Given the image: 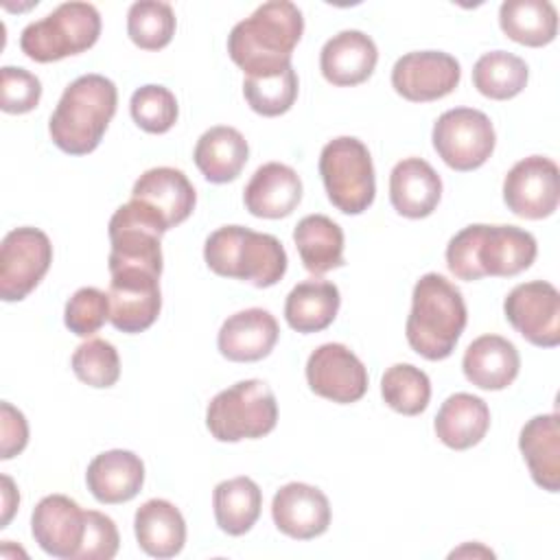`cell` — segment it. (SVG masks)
I'll list each match as a JSON object with an SVG mask.
<instances>
[{
	"label": "cell",
	"mask_w": 560,
	"mask_h": 560,
	"mask_svg": "<svg viewBox=\"0 0 560 560\" xmlns=\"http://www.w3.org/2000/svg\"><path fill=\"white\" fill-rule=\"evenodd\" d=\"M302 33L304 18L298 4L271 0L234 24L228 35V55L247 77L276 74L291 66Z\"/></svg>",
	"instance_id": "cell-1"
},
{
	"label": "cell",
	"mask_w": 560,
	"mask_h": 560,
	"mask_svg": "<svg viewBox=\"0 0 560 560\" xmlns=\"http://www.w3.org/2000/svg\"><path fill=\"white\" fill-rule=\"evenodd\" d=\"M536 238L516 225L472 223L459 230L446 245V267L459 280L510 278L536 258Z\"/></svg>",
	"instance_id": "cell-2"
},
{
	"label": "cell",
	"mask_w": 560,
	"mask_h": 560,
	"mask_svg": "<svg viewBox=\"0 0 560 560\" xmlns=\"http://www.w3.org/2000/svg\"><path fill=\"white\" fill-rule=\"evenodd\" d=\"M118 90L103 74H83L61 94L48 120V131L57 149L68 155L92 153L116 114Z\"/></svg>",
	"instance_id": "cell-3"
},
{
	"label": "cell",
	"mask_w": 560,
	"mask_h": 560,
	"mask_svg": "<svg viewBox=\"0 0 560 560\" xmlns=\"http://www.w3.org/2000/svg\"><path fill=\"white\" fill-rule=\"evenodd\" d=\"M466 302L462 291L440 273H424L411 293V311L405 335L420 357L442 361L453 354L466 328Z\"/></svg>",
	"instance_id": "cell-4"
},
{
	"label": "cell",
	"mask_w": 560,
	"mask_h": 560,
	"mask_svg": "<svg viewBox=\"0 0 560 560\" xmlns=\"http://www.w3.org/2000/svg\"><path fill=\"white\" fill-rule=\"evenodd\" d=\"M206 265L223 278L249 282L258 289L273 287L287 273V252L273 234L243 225L214 230L203 245Z\"/></svg>",
	"instance_id": "cell-5"
},
{
	"label": "cell",
	"mask_w": 560,
	"mask_h": 560,
	"mask_svg": "<svg viewBox=\"0 0 560 560\" xmlns=\"http://www.w3.org/2000/svg\"><path fill=\"white\" fill-rule=\"evenodd\" d=\"M278 402L260 378H247L221 389L206 409V427L219 442L256 440L276 429Z\"/></svg>",
	"instance_id": "cell-6"
},
{
	"label": "cell",
	"mask_w": 560,
	"mask_h": 560,
	"mask_svg": "<svg viewBox=\"0 0 560 560\" xmlns=\"http://www.w3.org/2000/svg\"><path fill=\"white\" fill-rule=\"evenodd\" d=\"M98 35L101 13L94 4L63 2L44 20L24 26L20 48L28 59L50 63L92 48Z\"/></svg>",
	"instance_id": "cell-7"
},
{
	"label": "cell",
	"mask_w": 560,
	"mask_h": 560,
	"mask_svg": "<svg viewBox=\"0 0 560 560\" xmlns=\"http://www.w3.org/2000/svg\"><path fill=\"white\" fill-rule=\"evenodd\" d=\"M319 175L330 203L343 214L365 212L376 195L374 164L368 147L354 136H339L319 153Z\"/></svg>",
	"instance_id": "cell-8"
},
{
	"label": "cell",
	"mask_w": 560,
	"mask_h": 560,
	"mask_svg": "<svg viewBox=\"0 0 560 560\" xmlns=\"http://www.w3.org/2000/svg\"><path fill=\"white\" fill-rule=\"evenodd\" d=\"M168 232L164 219L144 201L122 203L109 219V273L125 267H140L162 273V234Z\"/></svg>",
	"instance_id": "cell-9"
},
{
	"label": "cell",
	"mask_w": 560,
	"mask_h": 560,
	"mask_svg": "<svg viewBox=\"0 0 560 560\" xmlns=\"http://www.w3.org/2000/svg\"><path fill=\"white\" fill-rule=\"evenodd\" d=\"M433 149L446 166L466 173L486 164L497 144L492 120L472 107L446 109L431 131Z\"/></svg>",
	"instance_id": "cell-10"
},
{
	"label": "cell",
	"mask_w": 560,
	"mask_h": 560,
	"mask_svg": "<svg viewBox=\"0 0 560 560\" xmlns=\"http://www.w3.org/2000/svg\"><path fill=\"white\" fill-rule=\"evenodd\" d=\"M52 262V243L39 228L22 225L4 234L0 245V298L24 300L46 276Z\"/></svg>",
	"instance_id": "cell-11"
},
{
	"label": "cell",
	"mask_w": 560,
	"mask_h": 560,
	"mask_svg": "<svg viewBox=\"0 0 560 560\" xmlns=\"http://www.w3.org/2000/svg\"><path fill=\"white\" fill-rule=\"evenodd\" d=\"M503 313L529 343L538 348H556L560 343V293L551 282L516 284L503 300Z\"/></svg>",
	"instance_id": "cell-12"
},
{
	"label": "cell",
	"mask_w": 560,
	"mask_h": 560,
	"mask_svg": "<svg viewBox=\"0 0 560 560\" xmlns=\"http://www.w3.org/2000/svg\"><path fill=\"white\" fill-rule=\"evenodd\" d=\"M505 206L523 219H545L556 212L560 201L558 164L545 155L518 160L503 179Z\"/></svg>",
	"instance_id": "cell-13"
},
{
	"label": "cell",
	"mask_w": 560,
	"mask_h": 560,
	"mask_svg": "<svg viewBox=\"0 0 560 560\" xmlns=\"http://www.w3.org/2000/svg\"><path fill=\"white\" fill-rule=\"evenodd\" d=\"M109 322L116 330L136 335L153 326L162 308L160 276L140 267L109 273Z\"/></svg>",
	"instance_id": "cell-14"
},
{
	"label": "cell",
	"mask_w": 560,
	"mask_h": 560,
	"mask_svg": "<svg viewBox=\"0 0 560 560\" xmlns=\"http://www.w3.org/2000/svg\"><path fill=\"white\" fill-rule=\"evenodd\" d=\"M306 383L313 394L350 405L365 396L368 370L348 346L322 343L306 361Z\"/></svg>",
	"instance_id": "cell-15"
},
{
	"label": "cell",
	"mask_w": 560,
	"mask_h": 560,
	"mask_svg": "<svg viewBox=\"0 0 560 560\" xmlns=\"http://www.w3.org/2000/svg\"><path fill=\"white\" fill-rule=\"evenodd\" d=\"M462 79L459 61L442 50H413L392 68V88L411 103H429L451 94Z\"/></svg>",
	"instance_id": "cell-16"
},
{
	"label": "cell",
	"mask_w": 560,
	"mask_h": 560,
	"mask_svg": "<svg viewBox=\"0 0 560 560\" xmlns=\"http://www.w3.org/2000/svg\"><path fill=\"white\" fill-rule=\"evenodd\" d=\"M31 534L48 556L74 560L85 536V510L66 494H48L33 510Z\"/></svg>",
	"instance_id": "cell-17"
},
{
	"label": "cell",
	"mask_w": 560,
	"mask_h": 560,
	"mask_svg": "<svg viewBox=\"0 0 560 560\" xmlns=\"http://www.w3.org/2000/svg\"><path fill=\"white\" fill-rule=\"evenodd\" d=\"M271 518L284 536L295 540H311L328 529L330 503L319 488L291 481L273 494Z\"/></svg>",
	"instance_id": "cell-18"
},
{
	"label": "cell",
	"mask_w": 560,
	"mask_h": 560,
	"mask_svg": "<svg viewBox=\"0 0 560 560\" xmlns=\"http://www.w3.org/2000/svg\"><path fill=\"white\" fill-rule=\"evenodd\" d=\"M376 61L378 50L374 39L357 28L332 35L319 52V70L337 88H352L368 81Z\"/></svg>",
	"instance_id": "cell-19"
},
{
	"label": "cell",
	"mask_w": 560,
	"mask_h": 560,
	"mask_svg": "<svg viewBox=\"0 0 560 560\" xmlns=\"http://www.w3.org/2000/svg\"><path fill=\"white\" fill-rule=\"evenodd\" d=\"M280 337L276 317L265 308H245L230 315L217 335L219 352L228 361L252 363L265 359Z\"/></svg>",
	"instance_id": "cell-20"
},
{
	"label": "cell",
	"mask_w": 560,
	"mask_h": 560,
	"mask_svg": "<svg viewBox=\"0 0 560 560\" xmlns=\"http://www.w3.org/2000/svg\"><path fill=\"white\" fill-rule=\"evenodd\" d=\"M243 201L247 212L258 219L289 217L302 201V179L291 166L267 162L247 182Z\"/></svg>",
	"instance_id": "cell-21"
},
{
	"label": "cell",
	"mask_w": 560,
	"mask_h": 560,
	"mask_svg": "<svg viewBox=\"0 0 560 560\" xmlns=\"http://www.w3.org/2000/svg\"><path fill=\"white\" fill-rule=\"evenodd\" d=\"M131 199L151 206L171 228L186 221L197 203V192L190 179L173 166H155L144 171L131 190Z\"/></svg>",
	"instance_id": "cell-22"
},
{
	"label": "cell",
	"mask_w": 560,
	"mask_h": 560,
	"mask_svg": "<svg viewBox=\"0 0 560 560\" xmlns=\"http://www.w3.org/2000/svg\"><path fill=\"white\" fill-rule=\"evenodd\" d=\"M85 483L98 503H125L140 492L144 483V464L131 451L112 448L88 464Z\"/></svg>",
	"instance_id": "cell-23"
},
{
	"label": "cell",
	"mask_w": 560,
	"mask_h": 560,
	"mask_svg": "<svg viewBox=\"0 0 560 560\" xmlns=\"http://www.w3.org/2000/svg\"><path fill=\"white\" fill-rule=\"evenodd\" d=\"M442 197V179L422 158L400 160L389 175V201L407 219L429 217Z\"/></svg>",
	"instance_id": "cell-24"
},
{
	"label": "cell",
	"mask_w": 560,
	"mask_h": 560,
	"mask_svg": "<svg viewBox=\"0 0 560 560\" xmlns=\"http://www.w3.org/2000/svg\"><path fill=\"white\" fill-rule=\"evenodd\" d=\"M521 357L516 346L501 335H481L464 352V376L479 389L499 392L518 376Z\"/></svg>",
	"instance_id": "cell-25"
},
{
	"label": "cell",
	"mask_w": 560,
	"mask_h": 560,
	"mask_svg": "<svg viewBox=\"0 0 560 560\" xmlns=\"http://www.w3.org/2000/svg\"><path fill=\"white\" fill-rule=\"evenodd\" d=\"M518 448L536 486L547 492L560 490V418L540 413L527 420L518 435Z\"/></svg>",
	"instance_id": "cell-26"
},
{
	"label": "cell",
	"mask_w": 560,
	"mask_h": 560,
	"mask_svg": "<svg viewBox=\"0 0 560 560\" xmlns=\"http://www.w3.org/2000/svg\"><path fill=\"white\" fill-rule=\"evenodd\" d=\"M435 435L453 451H466L479 444L490 429V409L483 398L457 392L438 409L433 422Z\"/></svg>",
	"instance_id": "cell-27"
},
{
	"label": "cell",
	"mask_w": 560,
	"mask_h": 560,
	"mask_svg": "<svg viewBox=\"0 0 560 560\" xmlns=\"http://www.w3.org/2000/svg\"><path fill=\"white\" fill-rule=\"evenodd\" d=\"M133 529L140 549L153 558H173L186 542V521L166 499L144 501L136 510Z\"/></svg>",
	"instance_id": "cell-28"
},
{
	"label": "cell",
	"mask_w": 560,
	"mask_h": 560,
	"mask_svg": "<svg viewBox=\"0 0 560 560\" xmlns=\"http://www.w3.org/2000/svg\"><path fill=\"white\" fill-rule=\"evenodd\" d=\"M249 147L245 136L228 125H217L203 131L195 144L192 160L201 175L212 184L236 179L247 164Z\"/></svg>",
	"instance_id": "cell-29"
},
{
	"label": "cell",
	"mask_w": 560,
	"mask_h": 560,
	"mask_svg": "<svg viewBox=\"0 0 560 560\" xmlns=\"http://www.w3.org/2000/svg\"><path fill=\"white\" fill-rule=\"evenodd\" d=\"M341 295L337 284L328 280H304L289 291L284 302V319L302 335L319 332L335 322Z\"/></svg>",
	"instance_id": "cell-30"
},
{
	"label": "cell",
	"mask_w": 560,
	"mask_h": 560,
	"mask_svg": "<svg viewBox=\"0 0 560 560\" xmlns=\"http://www.w3.org/2000/svg\"><path fill=\"white\" fill-rule=\"evenodd\" d=\"M298 254L313 276L343 265V230L326 214H306L293 230Z\"/></svg>",
	"instance_id": "cell-31"
},
{
	"label": "cell",
	"mask_w": 560,
	"mask_h": 560,
	"mask_svg": "<svg viewBox=\"0 0 560 560\" xmlns=\"http://www.w3.org/2000/svg\"><path fill=\"white\" fill-rule=\"evenodd\" d=\"M499 26L512 42L540 48L556 39L558 11L549 0H505L499 7Z\"/></svg>",
	"instance_id": "cell-32"
},
{
	"label": "cell",
	"mask_w": 560,
	"mask_h": 560,
	"mask_svg": "<svg viewBox=\"0 0 560 560\" xmlns=\"http://www.w3.org/2000/svg\"><path fill=\"white\" fill-rule=\"evenodd\" d=\"M262 492L249 477H234L217 483L212 492L214 521L221 532L243 536L260 516Z\"/></svg>",
	"instance_id": "cell-33"
},
{
	"label": "cell",
	"mask_w": 560,
	"mask_h": 560,
	"mask_svg": "<svg viewBox=\"0 0 560 560\" xmlns=\"http://www.w3.org/2000/svg\"><path fill=\"white\" fill-rule=\"evenodd\" d=\"M527 63L508 50H492L481 55L472 66V85L479 94L492 101H508L521 94L527 85Z\"/></svg>",
	"instance_id": "cell-34"
},
{
	"label": "cell",
	"mask_w": 560,
	"mask_h": 560,
	"mask_svg": "<svg viewBox=\"0 0 560 560\" xmlns=\"http://www.w3.org/2000/svg\"><path fill=\"white\" fill-rule=\"evenodd\" d=\"M383 400L402 416H418L431 398L429 376L411 363H394L381 378Z\"/></svg>",
	"instance_id": "cell-35"
},
{
	"label": "cell",
	"mask_w": 560,
	"mask_h": 560,
	"mask_svg": "<svg viewBox=\"0 0 560 560\" xmlns=\"http://www.w3.org/2000/svg\"><path fill=\"white\" fill-rule=\"evenodd\" d=\"M175 11L168 2L140 0L127 11V35L142 50H160L175 35Z\"/></svg>",
	"instance_id": "cell-36"
},
{
	"label": "cell",
	"mask_w": 560,
	"mask_h": 560,
	"mask_svg": "<svg viewBox=\"0 0 560 560\" xmlns=\"http://www.w3.org/2000/svg\"><path fill=\"white\" fill-rule=\"evenodd\" d=\"M243 96L260 116H280L289 112L298 98V74L289 66L282 72L265 77H245Z\"/></svg>",
	"instance_id": "cell-37"
},
{
	"label": "cell",
	"mask_w": 560,
	"mask_h": 560,
	"mask_svg": "<svg viewBox=\"0 0 560 560\" xmlns=\"http://www.w3.org/2000/svg\"><path fill=\"white\" fill-rule=\"evenodd\" d=\"M129 112L133 122L147 133H166L177 122L179 107L168 88L147 83L131 94Z\"/></svg>",
	"instance_id": "cell-38"
},
{
	"label": "cell",
	"mask_w": 560,
	"mask_h": 560,
	"mask_svg": "<svg viewBox=\"0 0 560 560\" xmlns=\"http://www.w3.org/2000/svg\"><path fill=\"white\" fill-rule=\"evenodd\" d=\"M72 372L90 387H112L120 376L118 350L105 339H88L72 354Z\"/></svg>",
	"instance_id": "cell-39"
},
{
	"label": "cell",
	"mask_w": 560,
	"mask_h": 560,
	"mask_svg": "<svg viewBox=\"0 0 560 560\" xmlns=\"http://www.w3.org/2000/svg\"><path fill=\"white\" fill-rule=\"evenodd\" d=\"M109 319V295L96 287H81L63 308V324L77 337L94 335Z\"/></svg>",
	"instance_id": "cell-40"
},
{
	"label": "cell",
	"mask_w": 560,
	"mask_h": 560,
	"mask_svg": "<svg viewBox=\"0 0 560 560\" xmlns=\"http://www.w3.org/2000/svg\"><path fill=\"white\" fill-rule=\"evenodd\" d=\"M42 98L39 79L26 68L4 66L0 70V107L7 114H26Z\"/></svg>",
	"instance_id": "cell-41"
},
{
	"label": "cell",
	"mask_w": 560,
	"mask_h": 560,
	"mask_svg": "<svg viewBox=\"0 0 560 560\" xmlns=\"http://www.w3.org/2000/svg\"><path fill=\"white\" fill-rule=\"evenodd\" d=\"M120 536L116 523L96 510L85 512V536L74 560H112L118 553Z\"/></svg>",
	"instance_id": "cell-42"
},
{
	"label": "cell",
	"mask_w": 560,
	"mask_h": 560,
	"mask_svg": "<svg viewBox=\"0 0 560 560\" xmlns=\"http://www.w3.org/2000/svg\"><path fill=\"white\" fill-rule=\"evenodd\" d=\"M0 457L11 459L26 448L28 442V424L20 409L11 402L0 405Z\"/></svg>",
	"instance_id": "cell-43"
},
{
	"label": "cell",
	"mask_w": 560,
	"mask_h": 560,
	"mask_svg": "<svg viewBox=\"0 0 560 560\" xmlns=\"http://www.w3.org/2000/svg\"><path fill=\"white\" fill-rule=\"evenodd\" d=\"M20 503V494L15 490V483L9 475H2V521H0V527H7L15 508Z\"/></svg>",
	"instance_id": "cell-44"
},
{
	"label": "cell",
	"mask_w": 560,
	"mask_h": 560,
	"mask_svg": "<svg viewBox=\"0 0 560 560\" xmlns=\"http://www.w3.org/2000/svg\"><path fill=\"white\" fill-rule=\"evenodd\" d=\"M459 556H486V558H494V553H492L490 549L481 547L479 542H475V545H464V547L451 551V558H459Z\"/></svg>",
	"instance_id": "cell-45"
}]
</instances>
